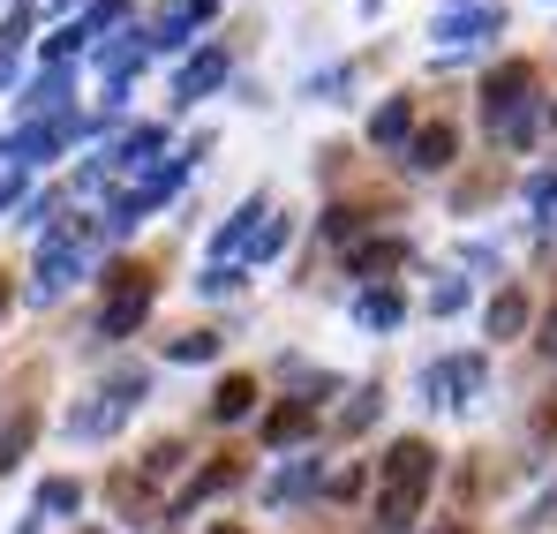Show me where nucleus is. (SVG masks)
<instances>
[{"mask_svg": "<svg viewBox=\"0 0 557 534\" xmlns=\"http://www.w3.org/2000/svg\"><path fill=\"white\" fill-rule=\"evenodd\" d=\"M430 482H437V451L422 445V437H399V445L376 459V520L399 534L414 512H422Z\"/></svg>", "mask_w": 557, "mask_h": 534, "instance_id": "nucleus-1", "label": "nucleus"}, {"mask_svg": "<svg viewBox=\"0 0 557 534\" xmlns=\"http://www.w3.org/2000/svg\"><path fill=\"white\" fill-rule=\"evenodd\" d=\"M482 121H490V136L528 144V128H535V61H505V69L482 76Z\"/></svg>", "mask_w": 557, "mask_h": 534, "instance_id": "nucleus-2", "label": "nucleus"}, {"mask_svg": "<svg viewBox=\"0 0 557 534\" xmlns=\"http://www.w3.org/2000/svg\"><path fill=\"white\" fill-rule=\"evenodd\" d=\"M144 392H151V376H144V369H121V376H106V392H91L84 407H69V437H76V445H98V437H113Z\"/></svg>", "mask_w": 557, "mask_h": 534, "instance_id": "nucleus-3", "label": "nucleus"}, {"mask_svg": "<svg viewBox=\"0 0 557 534\" xmlns=\"http://www.w3.org/2000/svg\"><path fill=\"white\" fill-rule=\"evenodd\" d=\"M84 241H91V226H61V234H46V249H38V278H30L38 301H53V294H69V286L84 278Z\"/></svg>", "mask_w": 557, "mask_h": 534, "instance_id": "nucleus-4", "label": "nucleus"}, {"mask_svg": "<svg viewBox=\"0 0 557 534\" xmlns=\"http://www.w3.org/2000/svg\"><path fill=\"white\" fill-rule=\"evenodd\" d=\"M182 174H188V159H166L159 174H144L136 188H128V196H113V211H106V234H128L136 219H151V211H159V203L182 188Z\"/></svg>", "mask_w": 557, "mask_h": 534, "instance_id": "nucleus-5", "label": "nucleus"}, {"mask_svg": "<svg viewBox=\"0 0 557 534\" xmlns=\"http://www.w3.org/2000/svg\"><path fill=\"white\" fill-rule=\"evenodd\" d=\"M482 355H453V361H430L422 369V399L430 407H467V399H482Z\"/></svg>", "mask_w": 557, "mask_h": 534, "instance_id": "nucleus-6", "label": "nucleus"}, {"mask_svg": "<svg viewBox=\"0 0 557 534\" xmlns=\"http://www.w3.org/2000/svg\"><path fill=\"white\" fill-rule=\"evenodd\" d=\"M309 430H317V399H278L272 414H264V422H257V437H264V445H272V451L301 445V437H309Z\"/></svg>", "mask_w": 557, "mask_h": 534, "instance_id": "nucleus-7", "label": "nucleus"}, {"mask_svg": "<svg viewBox=\"0 0 557 534\" xmlns=\"http://www.w3.org/2000/svg\"><path fill=\"white\" fill-rule=\"evenodd\" d=\"M497 30H505V8H497V0L437 15V38H445V46H474V38H497Z\"/></svg>", "mask_w": 557, "mask_h": 534, "instance_id": "nucleus-8", "label": "nucleus"}, {"mask_svg": "<svg viewBox=\"0 0 557 534\" xmlns=\"http://www.w3.org/2000/svg\"><path fill=\"white\" fill-rule=\"evenodd\" d=\"M159 151H166V128H151V121L113 136V166H128V174H159V166H166Z\"/></svg>", "mask_w": 557, "mask_h": 534, "instance_id": "nucleus-9", "label": "nucleus"}, {"mask_svg": "<svg viewBox=\"0 0 557 534\" xmlns=\"http://www.w3.org/2000/svg\"><path fill=\"white\" fill-rule=\"evenodd\" d=\"M144 316H151V278H136V286H121V294L106 301V316H98V339H128Z\"/></svg>", "mask_w": 557, "mask_h": 534, "instance_id": "nucleus-10", "label": "nucleus"}, {"mask_svg": "<svg viewBox=\"0 0 557 534\" xmlns=\"http://www.w3.org/2000/svg\"><path fill=\"white\" fill-rule=\"evenodd\" d=\"M453 151H460V136L437 121V128H422V136L407 144V166H414V174H445V166H453Z\"/></svg>", "mask_w": 557, "mask_h": 534, "instance_id": "nucleus-11", "label": "nucleus"}, {"mask_svg": "<svg viewBox=\"0 0 557 534\" xmlns=\"http://www.w3.org/2000/svg\"><path fill=\"white\" fill-rule=\"evenodd\" d=\"M414 136H422V128H414V105H407V98H384L370 113V144H414Z\"/></svg>", "mask_w": 557, "mask_h": 534, "instance_id": "nucleus-12", "label": "nucleus"}, {"mask_svg": "<svg viewBox=\"0 0 557 534\" xmlns=\"http://www.w3.org/2000/svg\"><path fill=\"white\" fill-rule=\"evenodd\" d=\"M234 482H242V467H234V459H219V467H203V474L188 482L182 497H174V520H188V512H196L203 497H219V489H234Z\"/></svg>", "mask_w": 557, "mask_h": 534, "instance_id": "nucleus-13", "label": "nucleus"}, {"mask_svg": "<svg viewBox=\"0 0 557 534\" xmlns=\"http://www.w3.org/2000/svg\"><path fill=\"white\" fill-rule=\"evenodd\" d=\"M482 324H490V339H512V332L528 324V294H520V286H505V294H490V309H482Z\"/></svg>", "mask_w": 557, "mask_h": 534, "instance_id": "nucleus-14", "label": "nucleus"}, {"mask_svg": "<svg viewBox=\"0 0 557 534\" xmlns=\"http://www.w3.org/2000/svg\"><path fill=\"white\" fill-rule=\"evenodd\" d=\"M38 512H46V520H76V512H84V482H76V474L38 482Z\"/></svg>", "mask_w": 557, "mask_h": 534, "instance_id": "nucleus-15", "label": "nucleus"}, {"mask_svg": "<svg viewBox=\"0 0 557 534\" xmlns=\"http://www.w3.org/2000/svg\"><path fill=\"white\" fill-rule=\"evenodd\" d=\"M61 98H69V69H46L38 84L23 90V113H30V121H46V113L61 121Z\"/></svg>", "mask_w": 557, "mask_h": 534, "instance_id": "nucleus-16", "label": "nucleus"}, {"mask_svg": "<svg viewBox=\"0 0 557 534\" xmlns=\"http://www.w3.org/2000/svg\"><path fill=\"white\" fill-rule=\"evenodd\" d=\"M249 407H257V376H226L211 399V422H249Z\"/></svg>", "mask_w": 557, "mask_h": 534, "instance_id": "nucleus-17", "label": "nucleus"}, {"mask_svg": "<svg viewBox=\"0 0 557 534\" xmlns=\"http://www.w3.org/2000/svg\"><path fill=\"white\" fill-rule=\"evenodd\" d=\"M219 84H226V53H219V46H203V53L182 69V98H203V90H219Z\"/></svg>", "mask_w": 557, "mask_h": 534, "instance_id": "nucleus-18", "label": "nucleus"}, {"mask_svg": "<svg viewBox=\"0 0 557 534\" xmlns=\"http://www.w3.org/2000/svg\"><path fill=\"white\" fill-rule=\"evenodd\" d=\"M355 316H362V324H370V332H392V324H399V316H407V301H399V294H392V286H370V294H362V301H355Z\"/></svg>", "mask_w": 557, "mask_h": 534, "instance_id": "nucleus-19", "label": "nucleus"}, {"mask_svg": "<svg viewBox=\"0 0 557 534\" xmlns=\"http://www.w3.org/2000/svg\"><path fill=\"white\" fill-rule=\"evenodd\" d=\"M128 69H144V46H136V30H128V38H113V46H98V76H106L113 90H121V76H128Z\"/></svg>", "mask_w": 557, "mask_h": 534, "instance_id": "nucleus-20", "label": "nucleus"}, {"mask_svg": "<svg viewBox=\"0 0 557 534\" xmlns=\"http://www.w3.org/2000/svg\"><path fill=\"white\" fill-rule=\"evenodd\" d=\"M399 257H407V249H399V241H362V249H355V257H347V264H355V278H384V271L399 264Z\"/></svg>", "mask_w": 557, "mask_h": 534, "instance_id": "nucleus-21", "label": "nucleus"}, {"mask_svg": "<svg viewBox=\"0 0 557 534\" xmlns=\"http://www.w3.org/2000/svg\"><path fill=\"white\" fill-rule=\"evenodd\" d=\"M30 437H38V414H15V422L0 430V474H8V467H15V459L30 451Z\"/></svg>", "mask_w": 557, "mask_h": 534, "instance_id": "nucleus-22", "label": "nucleus"}, {"mask_svg": "<svg viewBox=\"0 0 557 534\" xmlns=\"http://www.w3.org/2000/svg\"><path fill=\"white\" fill-rule=\"evenodd\" d=\"M376 407H384V392H376V384H370V392H355V407L339 414V437H362V430H370V414H376Z\"/></svg>", "mask_w": 557, "mask_h": 534, "instance_id": "nucleus-23", "label": "nucleus"}, {"mask_svg": "<svg viewBox=\"0 0 557 534\" xmlns=\"http://www.w3.org/2000/svg\"><path fill=\"white\" fill-rule=\"evenodd\" d=\"M188 30H196V23H188V8L174 0V8H166V15L151 23V46H188Z\"/></svg>", "mask_w": 557, "mask_h": 534, "instance_id": "nucleus-24", "label": "nucleus"}, {"mask_svg": "<svg viewBox=\"0 0 557 534\" xmlns=\"http://www.w3.org/2000/svg\"><path fill=\"white\" fill-rule=\"evenodd\" d=\"M121 15H128V0H91V8H84L76 23H84V38H106V30H113Z\"/></svg>", "mask_w": 557, "mask_h": 534, "instance_id": "nucleus-25", "label": "nucleus"}, {"mask_svg": "<svg viewBox=\"0 0 557 534\" xmlns=\"http://www.w3.org/2000/svg\"><path fill=\"white\" fill-rule=\"evenodd\" d=\"M211 355H219L211 332H182V339H166V361H211Z\"/></svg>", "mask_w": 557, "mask_h": 534, "instance_id": "nucleus-26", "label": "nucleus"}, {"mask_svg": "<svg viewBox=\"0 0 557 534\" xmlns=\"http://www.w3.org/2000/svg\"><path fill=\"white\" fill-rule=\"evenodd\" d=\"M301 489H317V459H301V467H286L272 482V505H286V497H301Z\"/></svg>", "mask_w": 557, "mask_h": 534, "instance_id": "nucleus-27", "label": "nucleus"}, {"mask_svg": "<svg viewBox=\"0 0 557 534\" xmlns=\"http://www.w3.org/2000/svg\"><path fill=\"white\" fill-rule=\"evenodd\" d=\"M528 203H535V219H543V226H557V174L528 181Z\"/></svg>", "mask_w": 557, "mask_h": 534, "instance_id": "nucleus-28", "label": "nucleus"}, {"mask_svg": "<svg viewBox=\"0 0 557 534\" xmlns=\"http://www.w3.org/2000/svg\"><path fill=\"white\" fill-rule=\"evenodd\" d=\"M76 46H84V23H61V30H53V38H46V46H38V53H46V61H53V69H61V61H69V53H76Z\"/></svg>", "mask_w": 557, "mask_h": 534, "instance_id": "nucleus-29", "label": "nucleus"}, {"mask_svg": "<svg viewBox=\"0 0 557 534\" xmlns=\"http://www.w3.org/2000/svg\"><path fill=\"white\" fill-rule=\"evenodd\" d=\"M460 309H467V286H460V278H445V286L430 294V316H460Z\"/></svg>", "mask_w": 557, "mask_h": 534, "instance_id": "nucleus-30", "label": "nucleus"}, {"mask_svg": "<svg viewBox=\"0 0 557 534\" xmlns=\"http://www.w3.org/2000/svg\"><path fill=\"white\" fill-rule=\"evenodd\" d=\"M355 226H362V211H347V203L324 211V241H355Z\"/></svg>", "mask_w": 557, "mask_h": 534, "instance_id": "nucleus-31", "label": "nucleus"}, {"mask_svg": "<svg viewBox=\"0 0 557 534\" xmlns=\"http://www.w3.org/2000/svg\"><path fill=\"white\" fill-rule=\"evenodd\" d=\"M234 286H242V271H234V264H211V271H203V294H234Z\"/></svg>", "mask_w": 557, "mask_h": 534, "instance_id": "nucleus-32", "label": "nucleus"}, {"mask_svg": "<svg viewBox=\"0 0 557 534\" xmlns=\"http://www.w3.org/2000/svg\"><path fill=\"white\" fill-rule=\"evenodd\" d=\"M324 489H332V497H355V489H362V467H339V474H332Z\"/></svg>", "mask_w": 557, "mask_h": 534, "instance_id": "nucleus-33", "label": "nucleus"}, {"mask_svg": "<svg viewBox=\"0 0 557 534\" xmlns=\"http://www.w3.org/2000/svg\"><path fill=\"white\" fill-rule=\"evenodd\" d=\"M182 8H188V23H211V15H219L226 0H182Z\"/></svg>", "mask_w": 557, "mask_h": 534, "instance_id": "nucleus-34", "label": "nucleus"}, {"mask_svg": "<svg viewBox=\"0 0 557 534\" xmlns=\"http://www.w3.org/2000/svg\"><path fill=\"white\" fill-rule=\"evenodd\" d=\"M543 355H557V309L543 316Z\"/></svg>", "mask_w": 557, "mask_h": 534, "instance_id": "nucleus-35", "label": "nucleus"}, {"mask_svg": "<svg viewBox=\"0 0 557 534\" xmlns=\"http://www.w3.org/2000/svg\"><path fill=\"white\" fill-rule=\"evenodd\" d=\"M15 196H23V174H15V181H0V211H8Z\"/></svg>", "mask_w": 557, "mask_h": 534, "instance_id": "nucleus-36", "label": "nucleus"}, {"mask_svg": "<svg viewBox=\"0 0 557 534\" xmlns=\"http://www.w3.org/2000/svg\"><path fill=\"white\" fill-rule=\"evenodd\" d=\"M15 84V53H8V46H0V90Z\"/></svg>", "mask_w": 557, "mask_h": 534, "instance_id": "nucleus-37", "label": "nucleus"}, {"mask_svg": "<svg viewBox=\"0 0 557 534\" xmlns=\"http://www.w3.org/2000/svg\"><path fill=\"white\" fill-rule=\"evenodd\" d=\"M53 8H84V0H53Z\"/></svg>", "mask_w": 557, "mask_h": 534, "instance_id": "nucleus-38", "label": "nucleus"}, {"mask_svg": "<svg viewBox=\"0 0 557 534\" xmlns=\"http://www.w3.org/2000/svg\"><path fill=\"white\" fill-rule=\"evenodd\" d=\"M0 309H8V278H0Z\"/></svg>", "mask_w": 557, "mask_h": 534, "instance_id": "nucleus-39", "label": "nucleus"}, {"mask_svg": "<svg viewBox=\"0 0 557 534\" xmlns=\"http://www.w3.org/2000/svg\"><path fill=\"white\" fill-rule=\"evenodd\" d=\"M211 534H242V527H211Z\"/></svg>", "mask_w": 557, "mask_h": 534, "instance_id": "nucleus-40", "label": "nucleus"}]
</instances>
